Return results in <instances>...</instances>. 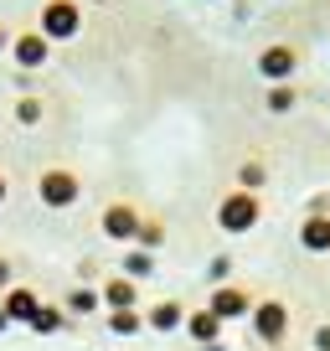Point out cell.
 I'll return each mask as SVG.
<instances>
[{
  "instance_id": "cell-1",
  "label": "cell",
  "mask_w": 330,
  "mask_h": 351,
  "mask_svg": "<svg viewBox=\"0 0 330 351\" xmlns=\"http://www.w3.org/2000/svg\"><path fill=\"white\" fill-rule=\"evenodd\" d=\"M83 32V5L77 0H47L42 5V36L47 42H67Z\"/></svg>"
},
{
  "instance_id": "cell-2",
  "label": "cell",
  "mask_w": 330,
  "mask_h": 351,
  "mask_svg": "<svg viewBox=\"0 0 330 351\" xmlns=\"http://www.w3.org/2000/svg\"><path fill=\"white\" fill-rule=\"evenodd\" d=\"M217 222H222V232H248L258 222V197H253V191H232V197L222 202Z\"/></svg>"
},
{
  "instance_id": "cell-3",
  "label": "cell",
  "mask_w": 330,
  "mask_h": 351,
  "mask_svg": "<svg viewBox=\"0 0 330 351\" xmlns=\"http://www.w3.org/2000/svg\"><path fill=\"white\" fill-rule=\"evenodd\" d=\"M36 191H42V202H47V207H73L83 186H77V176H73V171H42Z\"/></svg>"
},
{
  "instance_id": "cell-4",
  "label": "cell",
  "mask_w": 330,
  "mask_h": 351,
  "mask_svg": "<svg viewBox=\"0 0 330 351\" xmlns=\"http://www.w3.org/2000/svg\"><path fill=\"white\" fill-rule=\"evenodd\" d=\"M299 67V52L289 42H274V47H264V57H258V73L268 77V83H289V73Z\"/></svg>"
},
{
  "instance_id": "cell-5",
  "label": "cell",
  "mask_w": 330,
  "mask_h": 351,
  "mask_svg": "<svg viewBox=\"0 0 330 351\" xmlns=\"http://www.w3.org/2000/svg\"><path fill=\"white\" fill-rule=\"evenodd\" d=\"M11 52H16V67H21V73H36V67L47 62V52H52V42H47L42 32H21V36H11Z\"/></svg>"
},
{
  "instance_id": "cell-6",
  "label": "cell",
  "mask_w": 330,
  "mask_h": 351,
  "mask_svg": "<svg viewBox=\"0 0 330 351\" xmlns=\"http://www.w3.org/2000/svg\"><path fill=\"white\" fill-rule=\"evenodd\" d=\"M253 326H258V336H264V341H284V330H289V310L279 305V300H268V305H258V310H253Z\"/></svg>"
},
{
  "instance_id": "cell-7",
  "label": "cell",
  "mask_w": 330,
  "mask_h": 351,
  "mask_svg": "<svg viewBox=\"0 0 330 351\" xmlns=\"http://www.w3.org/2000/svg\"><path fill=\"white\" fill-rule=\"evenodd\" d=\"M103 232L119 238V243H129V238H140V217H134L129 207H109L103 212Z\"/></svg>"
},
{
  "instance_id": "cell-8",
  "label": "cell",
  "mask_w": 330,
  "mask_h": 351,
  "mask_svg": "<svg viewBox=\"0 0 330 351\" xmlns=\"http://www.w3.org/2000/svg\"><path fill=\"white\" fill-rule=\"evenodd\" d=\"M248 310V295L242 289H217V300H212V315L217 320H232V315H242Z\"/></svg>"
},
{
  "instance_id": "cell-9",
  "label": "cell",
  "mask_w": 330,
  "mask_h": 351,
  "mask_svg": "<svg viewBox=\"0 0 330 351\" xmlns=\"http://www.w3.org/2000/svg\"><path fill=\"white\" fill-rule=\"evenodd\" d=\"M36 310H42V305H36V295H31V289H16V295L5 300V320H26V326H31V320H36Z\"/></svg>"
},
{
  "instance_id": "cell-10",
  "label": "cell",
  "mask_w": 330,
  "mask_h": 351,
  "mask_svg": "<svg viewBox=\"0 0 330 351\" xmlns=\"http://www.w3.org/2000/svg\"><path fill=\"white\" fill-rule=\"evenodd\" d=\"M305 248H315V253L330 248V217H309L305 222Z\"/></svg>"
},
{
  "instance_id": "cell-11",
  "label": "cell",
  "mask_w": 330,
  "mask_h": 351,
  "mask_svg": "<svg viewBox=\"0 0 330 351\" xmlns=\"http://www.w3.org/2000/svg\"><path fill=\"white\" fill-rule=\"evenodd\" d=\"M150 326L155 330H176L181 326V305H155L150 310Z\"/></svg>"
},
{
  "instance_id": "cell-12",
  "label": "cell",
  "mask_w": 330,
  "mask_h": 351,
  "mask_svg": "<svg viewBox=\"0 0 330 351\" xmlns=\"http://www.w3.org/2000/svg\"><path fill=\"white\" fill-rule=\"evenodd\" d=\"M268 109H274V114H289V109H294V88H289V83H274V88H268Z\"/></svg>"
},
{
  "instance_id": "cell-13",
  "label": "cell",
  "mask_w": 330,
  "mask_h": 351,
  "mask_svg": "<svg viewBox=\"0 0 330 351\" xmlns=\"http://www.w3.org/2000/svg\"><path fill=\"white\" fill-rule=\"evenodd\" d=\"M217 326H222V320L212 315V310H207V315H191V336H196V341H217Z\"/></svg>"
},
{
  "instance_id": "cell-14",
  "label": "cell",
  "mask_w": 330,
  "mask_h": 351,
  "mask_svg": "<svg viewBox=\"0 0 330 351\" xmlns=\"http://www.w3.org/2000/svg\"><path fill=\"white\" fill-rule=\"evenodd\" d=\"M129 300H134V285H129V279H114V285H109V305L129 310Z\"/></svg>"
},
{
  "instance_id": "cell-15",
  "label": "cell",
  "mask_w": 330,
  "mask_h": 351,
  "mask_svg": "<svg viewBox=\"0 0 330 351\" xmlns=\"http://www.w3.org/2000/svg\"><path fill=\"white\" fill-rule=\"evenodd\" d=\"M16 119H21V124H36V119H42V99H21V104H16Z\"/></svg>"
},
{
  "instance_id": "cell-16",
  "label": "cell",
  "mask_w": 330,
  "mask_h": 351,
  "mask_svg": "<svg viewBox=\"0 0 330 351\" xmlns=\"http://www.w3.org/2000/svg\"><path fill=\"white\" fill-rule=\"evenodd\" d=\"M109 330H119V336H129V330H140V315H129V310H119V315H109Z\"/></svg>"
},
{
  "instance_id": "cell-17",
  "label": "cell",
  "mask_w": 330,
  "mask_h": 351,
  "mask_svg": "<svg viewBox=\"0 0 330 351\" xmlns=\"http://www.w3.org/2000/svg\"><path fill=\"white\" fill-rule=\"evenodd\" d=\"M31 326H36V330H57V326H62V310H47V305H42Z\"/></svg>"
},
{
  "instance_id": "cell-18",
  "label": "cell",
  "mask_w": 330,
  "mask_h": 351,
  "mask_svg": "<svg viewBox=\"0 0 330 351\" xmlns=\"http://www.w3.org/2000/svg\"><path fill=\"white\" fill-rule=\"evenodd\" d=\"M253 186H264V165L248 160V165H242V191H253Z\"/></svg>"
},
{
  "instance_id": "cell-19",
  "label": "cell",
  "mask_w": 330,
  "mask_h": 351,
  "mask_svg": "<svg viewBox=\"0 0 330 351\" xmlns=\"http://www.w3.org/2000/svg\"><path fill=\"white\" fill-rule=\"evenodd\" d=\"M67 310H99V295H88V289H73V300H67Z\"/></svg>"
},
{
  "instance_id": "cell-20",
  "label": "cell",
  "mask_w": 330,
  "mask_h": 351,
  "mask_svg": "<svg viewBox=\"0 0 330 351\" xmlns=\"http://www.w3.org/2000/svg\"><path fill=\"white\" fill-rule=\"evenodd\" d=\"M129 274H150V253H129Z\"/></svg>"
},
{
  "instance_id": "cell-21",
  "label": "cell",
  "mask_w": 330,
  "mask_h": 351,
  "mask_svg": "<svg viewBox=\"0 0 330 351\" xmlns=\"http://www.w3.org/2000/svg\"><path fill=\"white\" fill-rule=\"evenodd\" d=\"M315 346H320V351H330V326H325V330H315Z\"/></svg>"
},
{
  "instance_id": "cell-22",
  "label": "cell",
  "mask_w": 330,
  "mask_h": 351,
  "mask_svg": "<svg viewBox=\"0 0 330 351\" xmlns=\"http://www.w3.org/2000/svg\"><path fill=\"white\" fill-rule=\"evenodd\" d=\"M0 47H11V32H5V26H0Z\"/></svg>"
},
{
  "instance_id": "cell-23",
  "label": "cell",
  "mask_w": 330,
  "mask_h": 351,
  "mask_svg": "<svg viewBox=\"0 0 330 351\" xmlns=\"http://www.w3.org/2000/svg\"><path fill=\"white\" fill-rule=\"evenodd\" d=\"M0 202H5V176H0Z\"/></svg>"
},
{
  "instance_id": "cell-24",
  "label": "cell",
  "mask_w": 330,
  "mask_h": 351,
  "mask_svg": "<svg viewBox=\"0 0 330 351\" xmlns=\"http://www.w3.org/2000/svg\"><path fill=\"white\" fill-rule=\"evenodd\" d=\"M207 351H222V346H217V341H207Z\"/></svg>"
}]
</instances>
